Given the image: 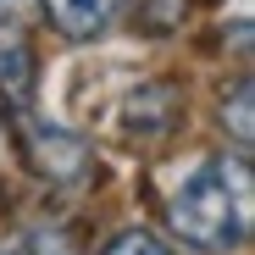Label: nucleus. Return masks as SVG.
Instances as JSON below:
<instances>
[{
    "label": "nucleus",
    "mask_w": 255,
    "mask_h": 255,
    "mask_svg": "<svg viewBox=\"0 0 255 255\" xmlns=\"http://www.w3.org/2000/svg\"><path fill=\"white\" fill-rule=\"evenodd\" d=\"M0 6H11V0H0Z\"/></svg>",
    "instance_id": "nucleus-7"
},
{
    "label": "nucleus",
    "mask_w": 255,
    "mask_h": 255,
    "mask_svg": "<svg viewBox=\"0 0 255 255\" xmlns=\"http://www.w3.org/2000/svg\"><path fill=\"white\" fill-rule=\"evenodd\" d=\"M0 95H6V106H28V95H33V50L22 45H6L0 50Z\"/></svg>",
    "instance_id": "nucleus-4"
},
{
    "label": "nucleus",
    "mask_w": 255,
    "mask_h": 255,
    "mask_svg": "<svg viewBox=\"0 0 255 255\" xmlns=\"http://www.w3.org/2000/svg\"><path fill=\"white\" fill-rule=\"evenodd\" d=\"M250 161L244 155H222V161H205L183 178V189L166 205V222L172 233L200 250V255H217L228 244H239L250 233Z\"/></svg>",
    "instance_id": "nucleus-1"
},
{
    "label": "nucleus",
    "mask_w": 255,
    "mask_h": 255,
    "mask_svg": "<svg viewBox=\"0 0 255 255\" xmlns=\"http://www.w3.org/2000/svg\"><path fill=\"white\" fill-rule=\"evenodd\" d=\"M45 11H50L56 33H67V39H95V33L122 11V0H45Z\"/></svg>",
    "instance_id": "nucleus-3"
},
{
    "label": "nucleus",
    "mask_w": 255,
    "mask_h": 255,
    "mask_svg": "<svg viewBox=\"0 0 255 255\" xmlns=\"http://www.w3.org/2000/svg\"><path fill=\"white\" fill-rule=\"evenodd\" d=\"M22 150H28V161L39 166V172L56 178V183H72V178L89 172V144H83L78 133H67V128L22 122Z\"/></svg>",
    "instance_id": "nucleus-2"
},
{
    "label": "nucleus",
    "mask_w": 255,
    "mask_h": 255,
    "mask_svg": "<svg viewBox=\"0 0 255 255\" xmlns=\"http://www.w3.org/2000/svg\"><path fill=\"white\" fill-rule=\"evenodd\" d=\"M106 255H172L155 233H139V228H128V233H117L111 244H106Z\"/></svg>",
    "instance_id": "nucleus-6"
},
{
    "label": "nucleus",
    "mask_w": 255,
    "mask_h": 255,
    "mask_svg": "<svg viewBox=\"0 0 255 255\" xmlns=\"http://www.w3.org/2000/svg\"><path fill=\"white\" fill-rule=\"evenodd\" d=\"M250 78H239L233 83V100H222V128H228V133L239 139V144H250L255 139V117H250Z\"/></svg>",
    "instance_id": "nucleus-5"
}]
</instances>
